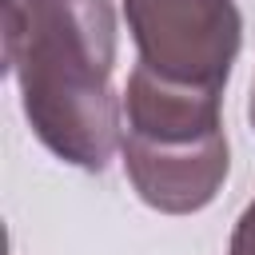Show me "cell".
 <instances>
[{
    "mask_svg": "<svg viewBox=\"0 0 255 255\" xmlns=\"http://www.w3.org/2000/svg\"><path fill=\"white\" fill-rule=\"evenodd\" d=\"M4 60L40 143L104 171L120 143L112 0H4Z\"/></svg>",
    "mask_w": 255,
    "mask_h": 255,
    "instance_id": "1",
    "label": "cell"
},
{
    "mask_svg": "<svg viewBox=\"0 0 255 255\" xmlns=\"http://www.w3.org/2000/svg\"><path fill=\"white\" fill-rule=\"evenodd\" d=\"M124 112L128 124L120 151L139 199L167 215L207 207L227 179L219 92L175 88L135 64L128 76Z\"/></svg>",
    "mask_w": 255,
    "mask_h": 255,
    "instance_id": "2",
    "label": "cell"
},
{
    "mask_svg": "<svg viewBox=\"0 0 255 255\" xmlns=\"http://www.w3.org/2000/svg\"><path fill=\"white\" fill-rule=\"evenodd\" d=\"M251 124H255V92H251Z\"/></svg>",
    "mask_w": 255,
    "mask_h": 255,
    "instance_id": "5",
    "label": "cell"
},
{
    "mask_svg": "<svg viewBox=\"0 0 255 255\" xmlns=\"http://www.w3.org/2000/svg\"><path fill=\"white\" fill-rule=\"evenodd\" d=\"M139 68L175 88L223 92L239 52L235 0H124Z\"/></svg>",
    "mask_w": 255,
    "mask_h": 255,
    "instance_id": "3",
    "label": "cell"
},
{
    "mask_svg": "<svg viewBox=\"0 0 255 255\" xmlns=\"http://www.w3.org/2000/svg\"><path fill=\"white\" fill-rule=\"evenodd\" d=\"M227 255H255V199H251L247 211L239 215V223H235V231H231Z\"/></svg>",
    "mask_w": 255,
    "mask_h": 255,
    "instance_id": "4",
    "label": "cell"
}]
</instances>
